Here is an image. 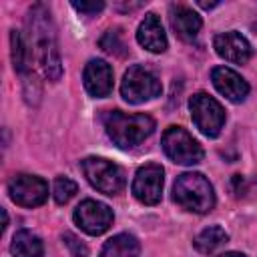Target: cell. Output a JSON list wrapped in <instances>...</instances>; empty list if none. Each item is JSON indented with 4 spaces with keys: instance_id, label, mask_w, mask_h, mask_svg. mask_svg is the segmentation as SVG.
<instances>
[{
    "instance_id": "6da1fadb",
    "label": "cell",
    "mask_w": 257,
    "mask_h": 257,
    "mask_svg": "<svg viewBox=\"0 0 257 257\" xmlns=\"http://www.w3.org/2000/svg\"><path fill=\"white\" fill-rule=\"evenodd\" d=\"M28 38L30 50L36 56L42 74L56 82L62 76L60 52L56 42V30L50 18V10L44 4H34L28 12Z\"/></svg>"
},
{
    "instance_id": "7a4b0ae2",
    "label": "cell",
    "mask_w": 257,
    "mask_h": 257,
    "mask_svg": "<svg viewBox=\"0 0 257 257\" xmlns=\"http://www.w3.org/2000/svg\"><path fill=\"white\" fill-rule=\"evenodd\" d=\"M104 128L110 141L120 149L141 145L155 131V120L149 114H126L122 110H108L104 114Z\"/></svg>"
},
{
    "instance_id": "3957f363",
    "label": "cell",
    "mask_w": 257,
    "mask_h": 257,
    "mask_svg": "<svg viewBox=\"0 0 257 257\" xmlns=\"http://www.w3.org/2000/svg\"><path fill=\"white\" fill-rule=\"evenodd\" d=\"M173 199L191 213H207L215 205V193L207 177L201 173H183L173 185Z\"/></svg>"
},
{
    "instance_id": "277c9868",
    "label": "cell",
    "mask_w": 257,
    "mask_h": 257,
    "mask_svg": "<svg viewBox=\"0 0 257 257\" xmlns=\"http://www.w3.org/2000/svg\"><path fill=\"white\" fill-rule=\"evenodd\" d=\"M161 90H163V86H161V80L157 78V74L143 64H133L124 72L122 82H120V94L131 104H141L145 100L157 98L161 94Z\"/></svg>"
},
{
    "instance_id": "5b68a950",
    "label": "cell",
    "mask_w": 257,
    "mask_h": 257,
    "mask_svg": "<svg viewBox=\"0 0 257 257\" xmlns=\"http://www.w3.org/2000/svg\"><path fill=\"white\" fill-rule=\"evenodd\" d=\"M86 181L104 195H116L124 187V173L118 165L102 157H86L80 163Z\"/></svg>"
},
{
    "instance_id": "8992f818",
    "label": "cell",
    "mask_w": 257,
    "mask_h": 257,
    "mask_svg": "<svg viewBox=\"0 0 257 257\" xmlns=\"http://www.w3.org/2000/svg\"><path fill=\"white\" fill-rule=\"evenodd\" d=\"M189 110L193 122L205 137H217L221 133L225 124V110L213 96H209L207 92L193 94L189 100Z\"/></svg>"
},
{
    "instance_id": "52a82bcc",
    "label": "cell",
    "mask_w": 257,
    "mask_h": 257,
    "mask_svg": "<svg viewBox=\"0 0 257 257\" xmlns=\"http://www.w3.org/2000/svg\"><path fill=\"white\" fill-rule=\"evenodd\" d=\"M165 155L177 165H197L203 159L201 145L181 126H169L161 139Z\"/></svg>"
},
{
    "instance_id": "ba28073f",
    "label": "cell",
    "mask_w": 257,
    "mask_h": 257,
    "mask_svg": "<svg viewBox=\"0 0 257 257\" xmlns=\"http://www.w3.org/2000/svg\"><path fill=\"white\" fill-rule=\"evenodd\" d=\"M10 199L20 207H38L48 197V185L44 179L28 173L14 175L8 183Z\"/></svg>"
},
{
    "instance_id": "9c48e42d",
    "label": "cell",
    "mask_w": 257,
    "mask_h": 257,
    "mask_svg": "<svg viewBox=\"0 0 257 257\" xmlns=\"http://www.w3.org/2000/svg\"><path fill=\"white\" fill-rule=\"evenodd\" d=\"M165 171L157 163L141 167L133 179V195L145 205H157L163 197Z\"/></svg>"
},
{
    "instance_id": "30bf717a",
    "label": "cell",
    "mask_w": 257,
    "mask_h": 257,
    "mask_svg": "<svg viewBox=\"0 0 257 257\" xmlns=\"http://www.w3.org/2000/svg\"><path fill=\"white\" fill-rule=\"evenodd\" d=\"M112 211L108 205L94 201V199H84L76 209H74V223L88 235H100L112 225Z\"/></svg>"
},
{
    "instance_id": "8fae6325",
    "label": "cell",
    "mask_w": 257,
    "mask_h": 257,
    "mask_svg": "<svg viewBox=\"0 0 257 257\" xmlns=\"http://www.w3.org/2000/svg\"><path fill=\"white\" fill-rule=\"evenodd\" d=\"M82 82H84V88L90 96H96V98L108 96L110 90H112V68H110V64H106L100 58L88 60V64L84 66V72H82Z\"/></svg>"
},
{
    "instance_id": "7c38bea8",
    "label": "cell",
    "mask_w": 257,
    "mask_h": 257,
    "mask_svg": "<svg viewBox=\"0 0 257 257\" xmlns=\"http://www.w3.org/2000/svg\"><path fill=\"white\" fill-rule=\"evenodd\" d=\"M213 46H215V52L221 58H225L229 62H235V64L247 62L253 54V48H251L249 40L245 36H241L239 32H235V30L217 34L215 40H213Z\"/></svg>"
},
{
    "instance_id": "4fadbf2b",
    "label": "cell",
    "mask_w": 257,
    "mask_h": 257,
    "mask_svg": "<svg viewBox=\"0 0 257 257\" xmlns=\"http://www.w3.org/2000/svg\"><path fill=\"white\" fill-rule=\"evenodd\" d=\"M211 80L215 84V88L231 102H243L249 94V84L247 80L237 74L235 70L227 68V66H217L211 72Z\"/></svg>"
},
{
    "instance_id": "5bb4252c",
    "label": "cell",
    "mask_w": 257,
    "mask_h": 257,
    "mask_svg": "<svg viewBox=\"0 0 257 257\" xmlns=\"http://www.w3.org/2000/svg\"><path fill=\"white\" fill-rule=\"evenodd\" d=\"M169 18H171V26H173L175 34L179 38L187 40V42H191L199 34V30L203 26L201 16L193 8H189L185 4H173L171 12H169Z\"/></svg>"
},
{
    "instance_id": "9a60e30c",
    "label": "cell",
    "mask_w": 257,
    "mask_h": 257,
    "mask_svg": "<svg viewBox=\"0 0 257 257\" xmlns=\"http://www.w3.org/2000/svg\"><path fill=\"white\" fill-rule=\"evenodd\" d=\"M137 40L149 52H165L167 50V34L157 14H147L137 30Z\"/></svg>"
},
{
    "instance_id": "2e32d148",
    "label": "cell",
    "mask_w": 257,
    "mask_h": 257,
    "mask_svg": "<svg viewBox=\"0 0 257 257\" xmlns=\"http://www.w3.org/2000/svg\"><path fill=\"white\" fill-rule=\"evenodd\" d=\"M139 253H141V245L137 237L128 233H118L104 243L100 257H139Z\"/></svg>"
},
{
    "instance_id": "e0dca14e",
    "label": "cell",
    "mask_w": 257,
    "mask_h": 257,
    "mask_svg": "<svg viewBox=\"0 0 257 257\" xmlns=\"http://www.w3.org/2000/svg\"><path fill=\"white\" fill-rule=\"evenodd\" d=\"M10 251L14 257H44V245L40 237L22 229L12 237Z\"/></svg>"
},
{
    "instance_id": "ac0fdd59",
    "label": "cell",
    "mask_w": 257,
    "mask_h": 257,
    "mask_svg": "<svg viewBox=\"0 0 257 257\" xmlns=\"http://www.w3.org/2000/svg\"><path fill=\"white\" fill-rule=\"evenodd\" d=\"M10 50H12V64H14V70L20 72V74H28L30 66H32V50H30V44L24 40V36L18 32V30H12L10 32Z\"/></svg>"
},
{
    "instance_id": "d6986e66",
    "label": "cell",
    "mask_w": 257,
    "mask_h": 257,
    "mask_svg": "<svg viewBox=\"0 0 257 257\" xmlns=\"http://www.w3.org/2000/svg\"><path fill=\"white\" fill-rule=\"evenodd\" d=\"M227 241H229V235L225 233V229H223V227H219V225H211V227L203 229V231L195 237L193 245H195V249H197V251H201V253L209 255V253L217 251L219 247H223Z\"/></svg>"
},
{
    "instance_id": "ffe728a7",
    "label": "cell",
    "mask_w": 257,
    "mask_h": 257,
    "mask_svg": "<svg viewBox=\"0 0 257 257\" xmlns=\"http://www.w3.org/2000/svg\"><path fill=\"white\" fill-rule=\"evenodd\" d=\"M100 48L108 54H114V56H124L126 52V44H124V38H122V32L120 28H110L102 34L100 38Z\"/></svg>"
},
{
    "instance_id": "44dd1931",
    "label": "cell",
    "mask_w": 257,
    "mask_h": 257,
    "mask_svg": "<svg viewBox=\"0 0 257 257\" xmlns=\"http://www.w3.org/2000/svg\"><path fill=\"white\" fill-rule=\"evenodd\" d=\"M76 191H78V187H76V183L72 181V179H68V177H58L56 181H54V187H52V195H54V201L56 203H68L74 195H76Z\"/></svg>"
},
{
    "instance_id": "7402d4cb",
    "label": "cell",
    "mask_w": 257,
    "mask_h": 257,
    "mask_svg": "<svg viewBox=\"0 0 257 257\" xmlns=\"http://www.w3.org/2000/svg\"><path fill=\"white\" fill-rule=\"evenodd\" d=\"M62 241L66 243V247L70 249V253H72V257H88V251H86V247L74 237V235H70V233H66L64 237H62Z\"/></svg>"
},
{
    "instance_id": "603a6c76",
    "label": "cell",
    "mask_w": 257,
    "mask_h": 257,
    "mask_svg": "<svg viewBox=\"0 0 257 257\" xmlns=\"http://www.w3.org/2000/svg\"><path fill=\"white\" fill-rule=\"evenodd\" d=\"M72 8L82 12V14H96L104 8V2H72Z\"/></svg>"
},
{
    "instance_id": "cb8c5ba5",
    "label": "cell",
    "mask_w": 257,
    "mask_h": 257,
    "mask_svg": "<svg viewBox=\"0 0 257 257\" xmlns=\"http://www.w3.org/2000/svg\"><path fill=\"white\" fill-rule=\"evenodd\" d=\"M219 257H245V255L243 253H237V251H229V253H223Z\"/></svg>"
},
{
    "instance_id": "d4e9b609",
    "label": "cell",
    "mask_w": 257,
    "mask_h": 257,
    "mask_svg": "<svg viewBox=\"0 0 257 257\" xmlns=\"http://www.w3.org/2000/svg\"><path fill=\"white\" fill-rule=\"evenodd\" d=\"M219 2H203V0H199V6H203V8H213V6H217Z\"/></svg>"
},
{
    "instance_id": "484cf974",
    "label": "cell",
    "mask_w": 257,
    "mask_h": 257,
    "mask_svg": "<svg viewBox=\"0 0 257 257\" xmlns=\"http://www.w3.org/2000/svg\"><path fill=\"white\" fill-rule=\"evenodd\" d=\"M253 28H255V30H257V22H255V24H253Z\"/></svg>"
}]
</instances>
